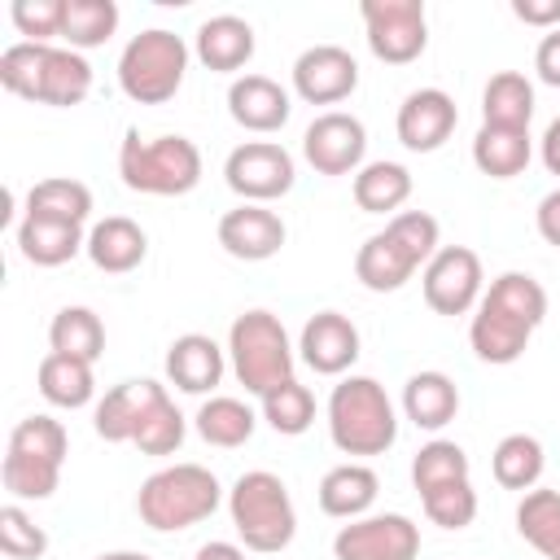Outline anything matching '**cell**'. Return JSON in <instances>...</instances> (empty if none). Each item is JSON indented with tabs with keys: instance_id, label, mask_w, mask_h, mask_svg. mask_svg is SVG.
<instances>
[{
	"instance_id": "obj_31",
	"label": "cell",
	"mask_w": 560,
	"mask_h": 560,
	"mask_svg": "<svg viewBox=\"0 0 560 560\" xmlns=\"http://www.w3.org/2000/svg\"><path fill=\"white\" fill-rule=\"evenodd\" d=\"M411 197V171L402 162H363L354 171V206L363 214H398V206Z\"/></svg>"
},
{
	"instance_id": "obj_10",
	"label": "cell",
	"mask_w": 560,
	"mask_h": 560,
	"mask_svg": "<svg viewBox=\"0 0 560 560\" xmlns=\"http://www.w3.org/2000/svg\"><path fill=\"white\" fill-rule=\"evenodd\" d=\"M184 74H188V44L166 26H149L131 35L127 48L118 52V88L136 105L171 101L184 88Z\"/></svg>"
},
{
	"instance_id": "obj_43",
	"label": "cell",
	"mask_w": 560,
	"mask_h": 560,
	"mask_svg": "<svg viewBox=\"0 0 560 560\" xmlns=\"http://www.w3.org/2000/svg\"><path fill=\"white\" fill-rule=\"evenodd\" d=\"M61 13H66V0H13L9 4L18 35H26L31 44H48L52 35H61Z\"/></svg>"
},
{
	"instance_id": "obj_24",
	"label": "cell",
	"mask_w": 560,
	"mask_h": 560,
	"mask_svg": "<svg viewBox=\"0 0 560 560\" xmlns=\"http://www.w3.org/2000/svg\"><path fill=\"white\" fill-rule=\"evenodd\" d=\"M13 236H18V254L35 267H61L79 249H88V232L79 223H61V219H44V214H22Z\"/></svg>"
},
{
	"instance_id": "obj_21",
	"label": "cell",
	"mask_w": 560,
	"mask_h": 560,
	"mask_svg": "<svg viewBox=\"0 0 560 560\" xmlns=\"http://www.w3.org/2000/svg\"><path fill=\"white\" fill-rule=\"evenodd\" d=\"M228 372V350L206 332H184L166 346V381L184 394H214Z\"/></svg>"
},
{
	"instance_id": "obj_14",
	"label": "cell",
	"mask_w": 560,
	"mask_h": 560,
	"mask_svg": "<svg viewBox=\"0 0 560 560\" xmlns=\"http://www.w3.org/2000/svg\"><path fill=\"white\" fill-rule=\"evenodd\" d=\"M337 560H416L420 556V525L402 512L354 516L332 538Z\"/></svg>"
},
{
	"instance_id": "obj_36",
	"label": "cell",
	"mask_w": 560,
	"mask_h": 560,
	"mask_svg": "<svg viewBox=\"0 0 560 560\" xmlns=\"http://www.w3.org/2000/svg\"><path fill=\"white\" fill-rule=\"evenodd\" d=\"M26 214H44V219H61V223H88L92 214V188L70 179V175H48L26 192Z\"/></svg>"
},
{
	"instance_id": "obj_8",
	"label": "cell",
	"mask_w": 560,
	"mask_h": 560,
	"mask_svg": "<svg viewBox=\"0 0 560 560\" xmlns=\"http://www.w3.org/2000/svg\"><path fill=\"white\" fill-rule=\"evenodd\" d=\"M219 503H223V486L201 464H166L153 477H144L140 494H136L140 521L158 534H179V529L214 516Z\"/></svg>"
},
{
	"instance_id": "obj_5",
	"label": "cell",
	"mask_w": 560,
	"mask_h": 560,
	"mask_svg": "<svg viewBox=\"0 0 560 560\" xmlns=\"http://www.w3.org/2000/svg\"><path fill=\"white\" fill-rule=\"evenodd\" d=\"M66 424L52 416H26L13 424L9 446H4V464H0V481L9 490L13 503H39L57 490L61 468H66Z\"/></svg>"
},
{
	"instance_id": "obj_49",
	"label": "cell",
	"mask_w": 560,
	"mask_h": 560,
	"mask_svg": "<svg viewBox=\"0 0 560 560\" xmlns=\"http://www.w3.org/2000/svg\"><path fill=\"white\" fill-rule=\"evenodd\" d=\"M96 560H153V556H144V551H105Z\"/></svg>"
},
{
	"instance_id": "obj_9",
	"label": "cell",
	"mask_w": 560,
	"mask_h": 560,
	"mask_svg": "<svg viewBox=\"0 0 560 560\" xmlns=\"http://www.w3.org/2000/svg\"><path fill=\"white\" fill-rule=\"evenodd\" d=\"M293 341L280 324V315L271 311H245L232 319L228 328V363L236 372V381L245 385V394H271L293 376Z\"/></svg>"
},
{
	"instance_id": "obj_7",
	"label": "cell",
	"mask_w": 560,
	"mask_h": 560,
	"mask_svg": "<svg viewBox=\"0 0 560 560\" xmlns=\"http://www.w3.org/2000/svg\"><path fill=\"white\" fill-rule=\"evenodd\" d=\"M118 175L144 197H184L201 184V149L188 136L127 131L118 144Z\"/></svg>"
},
{
	"instance_id": "obj_41",
	"label": "cell",
	"mask_w": 560,
	"mask_h": 560,
	"mask_svg": "<svg viewBox=\"0 0 560 560\" xmlns=\"http://www.w3.org/2000/svg\"><path fill=\"white\" fill-rule=\"evenodd\" d=\"M424 503V516L442 529H468L472 516H477V490L472 481H451V486H438L429 494H420Z\"/></svg>"
},
{
	"instance_id": "obj_3",
	"label": "cell",
	"mask_w": 560,
	"mask_h": 560,
	"mask_svg": "<svg viewBox=\"0 0 560 560\" xmlns=\"http://www.w3.org/2000/svg\"><path fill=\"white\" fill-rule=\"evenodd\" d=\"M438 219L429 210H398L381 232H372L359 254H354V276L372 293H394L402 289L416 267H424L442 245H438Z\"/></svg>"
},
{
	"instance_id": "obj_11",
	"label": "cell",
	"mask_w": 560,
	"mask_h": 560,
	"mask_svg": "<svg viewBox=\"0 0 560 560\" xmlns=\"http://www.w3.org/2000/svg\"><path fill=\"white\" fill-rule=\"evenodd\" d=\"M368 48L385 66H407L429 48L424 0H363L359 4Z\"/></svg>"
},
{
	"instance_id": "obj_38",
	"label": "cell",
	"mask_w": 560,
	"mask_h": 560,
	"mask_svg": "<svg viewBox=\"0 0 560 560\" xmlns=\"http://www.w3.org/2000/svg\"><path fill=\"white\" fill-rule=\"evenodd\" d=\"M140 407H144V381H122L114 389H105V398L92 411V429L105 442H131L136 424H140Z\"/></svg>"
},
{
	"instance_id": "obj_28",
	"label": "cell",
	"mask_w": 560,
	"mask_h": 560,
	"mask_svg": "<svg viewBox=\"0 0 560 560\" xmlns=\"http://www.w3.org/2000/svg\"><path fill=\"white\" fill-rule=\"evenodd\" d=\"M534 118V83L521 70H499L481 88V127L529 131Z\"/></svg>"
},
{
	"instance_id": "obj_2",
	"label": "cell",
	"mask_w": 560,
	"mask_h": 560,
	"mask_svg": "<svg viewBox=\"0 0 560 560\" xmlns=\"http://www.w3.org/2000/svg\"><path fill=\"white\" fill-rule=\"evenodd\" d=\"M0 83H4V92L22 96V101L70 109L92 92V66L74 48L22 39L0 52Z\"/></svg>"
},
{
	"instance_id": "obj_25",
	"label": "cell",
	"mask_w": 560,
	"mask_h": 560,
	"mask_svg": "<svg viewBox=\"0 0 560 560\" xmlns=\"http://www.w3.org/2000/svg\"><path fill=\"white\" fill-rule=\"evenodd\" d=\"M455 411H459V385L446 372L429 368V372L407 376V385H402V416L416 429L438 433V429H446L455 420Z\"/></svg>"
},
{
	"instance_id": "obj_32",
	"label": "cell",
	"mask_w": 560,
	"mask_h": 560,
	"mask_svg": "<svg viewBox=\"0 0 560 560\" xmlns=\"http://www.w3.org/2000/svg\"><path fill=\"white\" fill-rule=\"evenodd\" d=\"M534 140L529 131H508V127H481L472 136V166L490 179H512L529 166Z\"/></svg>"
},
{
	"instance_id": "obj_16",
	"label": "cell",
	"mask_w": 560,
	"mask_h": 560,
	"mask_svg": "<svg viewBox=\"0 0 560 560\" xmlns=\"http://www.w3.org/2000/svg\"><path fill=\"white\" fill-rule=\"evenodd\" d=\"M359 88V61L341 44H311L293 61V92L306 105H337Z\"/></svg>"
},
{
	"instance_id": "obj_37",
	"label": "cell",
	"mask_w": 560,
	"mask_h": 560,
	"mask_svg": "<svg viewBox=\"0 0 560 560\" xmlns=\"http://www.w3.org/2000/svg\"><path fill=\"white\" fill-rule=\"evenodd\" d=\"M118 31V4L114 0H66L61 13V39L66 48H101Z\"/></svg>"
},
{
	"instance_id": "obj_1",
	"label": "cell",
	"mask_w": 560,
	"mask_h": 560,
	"mask_svg": "<svg viewBox=\"0 0 560 560\" xmlns=\"http://www.w3.org/2000/svg\"><path fill=\"white\" fill-rule=\"evenodd\" d=\"M542 319H547V289L529 271H503L490 280V289L472 311L468 346L481 363L508 368L525 354Z\"/></svg>"
},
{
	"instance_id": "obj_35",
	"label": "cell",
	"mask_w": 560,
	"mask_h": 560,
	"mask_svg": "<svg viewBox=\"0 0 560 560\" xmlns=\"http://www.w3.org/2000/svg\"><path fill=\"white\" fill-rule=\"evenodd\" d=\"M48 346L57 354H74V359L96 363L105 350V324L92 306H61L48 324Z\"/></svg>"
},
{
	"instance_id": "obj_6",
	"label": "cell",
	"mask_w": 560,
	"mask_h": 560,
	"mask_svg": "<svg viewBox=\"0 0 560 560\" xmlns=\"http://www.w3.org/2000/svg\"><path fill=\"white\" fill-rule=\"evenodd\" d=\"M228 516L236 538L245 542V551H284L298 534V512H293V494L289 486L267 472V468H249L232 481L228 490Z\"/></svg>"
},
{
	"instance_id": "obj_46",
	"label": "cell",
	"mask_w": 560,
	"mask_h": 560,
	"mask_svg": "<svg viewBox=\"0 0 560 560\" xmlns=\"http://www.w3.org/2000/svg\"><path fill=\"white\" fill-rule=\"evenodd\" d=\"M534 223H538V236H542L547 245H556V249H560V188H551V192L538 201Z\"/></svg>"
},
{
	"instance_id": "obj_17",
	"label": "cell",
	"mask_w": 560,
	"mask_h": 560,
	"mask_svg": "<svg viewBox=\"0 0 560 560\" xmlns=\"http://www.w3.org/2000/svg\"><path fill=\"white\" fill-rule=\"evenodd\" d=\"M459 122V109H455V96L442 92V88H416L402 96L398 105V118H394V131L402 140V149L411 153H433L451 140Z\"/></svg>"
},
{
	"instance_id": "obj_13",
	"label": "cell",
	"mask_w": 560,
	"mask_h": 560,
	"mask_svg": "<svg viewBox=\"0 0 560 560\" xmlns=\"http://www.w3.org/2000/svg\"><path fill=\"white\" fill-rule=\"evenodd\" d=\"M481 258L477 249L468 245H442L424 271H420V289H424V302L438 311V315H468L477 311L481 302Z\"/></svg>"
},
{
	"instance_id": "obj_42",
	"label": "cell",
	"mask_w": 560,
	"mask_h": 560,
	"mask_svg": "<svg viewBox=\"0 0 560 560\" xmlns=\"http://www.w3.org/2000/svg\"><path fill=\"white\" fill-rule=\"evenodd\" d=\"M0 551L9 556V560H39L44 551H48V534L26 516V508L22 503H4L0 508Z\"/></svg>"
},
{
	"instance_id": "obj_44",
	"label": "cell",
	"mask_w": 560,
	"mask_h": 560,
	"mask_svg": "<svg viewBox=\"0 0 560 560\" xmlns=\"http://www.w3.org/2000/svg\"><path fill=\"white\" fill-rule=\"evenodd\" d=\"M534 70H538V79H542L547 88H560V26L538 39V48H534Z\"/></svg>"
},
{
	"instance_id": "obj_26",
	"label": "cell",
	"mask_w": 560,
	"mask_h": 560,
	"mask_svg": "<svg viewBox=\"0 0 560 560\" xmlns=\"http://www.w3.org/2000/svg\"><path fill=\"white\" fill-rule=\"evenodd\" d=\"M376 494H381V477L359 459H346V464L328 468L324 481H319V508H324V516H337V521L368 516Z\"/></svg>"
},
{
	"instance_id": "obj_39",
	"label": "cell",
	"mask_w": 560,
	"mask_h": 560,
	"mask_svg": "<svg viewBox=\"0 0 560 560\" xmlns=\"http://www.w3.org/2000/svg\"><path fill=\"white\" fill-rule=\"evenodd\" d=\"M451 481H468V451L459 442H446V438L424 442L411 459V486L420 494H429V490L451 486Z\"/></svg>"
},
{
	"instance_id": "obj_30",
	"label": "cell",
	"mask_w": 560,
	"mask_h": 560,
	"mask_svg": "<svg viewBox=\"0 0 560 560\" xmlns=\"http://www.w3.org/2000/svg\"><path fill=\"white\" fill-rule=\"evenodd\" d=\"M192 424H197V438H201L206 446H223V451H232V446H245V442L254 438L258 416H254V407H249L245 398L210 394V398L197 407Z\"/></svg>"
},
{
	"instance_id": "obj_34",
	"label": "cell",
	"mask_w": 560,
	"mask_h": 560,
	"mask_svg": "<svg viewBox=\"0 0 560 560\" xmlns=\"http://www.w3.org/2000/svg\"><path fill=\"white\" fill-rule=\"evenodd\" d=\"M542 468H547V455L534 433H508V438H499V446L490 455V472L503 490H521V494L534 490Z\"/></svg>"
},
{
	"instance_id": "obj_23",
	"label": "cell",
	"mask_w": 560,
	"mask_h": 560,
	"mask_svg": "<svg viewBox=\"0 0 560 560\" xmlns=\"http://www.w3.org/2000/svg\"><path fill=\"white\" fill-rule=\"evenodd\" d=\"M83 254L92 258V267H101V271H109V276H122V271H136V267L144 262L149 236H144V228H140L136 219L109 214V219L92 223Z\"/></svg>"
},
{
	"instance_id": "obj_33",
	"label": "cell",
	"mask_w": 560,
	"mask_h": 560,
	"mask_svg": "<svg viewBox=\"0 0 560 560\" xmlns=\"http://www.w3.org/2000/svg\"><path fill=\"white\" fill-rule=\"evenodd\" d=\"M516 534L547 560H560V490L534 486L516 503Z\"/></svg>"
},
{
	"instance_id": "obj_4",
	"label": "cell",
	"mask_w": 560,
	"mask_h": 560,
	"mask_svg": "<svg viewBox=\"0 0 560 560\" xmlns=\"http://www.w3.org/2000/svg\"><path fill=\"white\" fill-rule=\"evenodd\" d=\"M328 438L341 455H385L398 442V411L381 381L341 376L328 394Z\"/></svg>"
},
{
	"instance_id": "obj_27",
	"label": "cell",
	"mask_w": 560,
	"mask_h": 560,
	"mask_svg": "<svg viewBox=\"0 0 560 560\" xmlns=\"http://www.w3.org/2000/svg\"><path fill=\"white\" fill-rule=\"evenodd\" d=\"M188 420L179 416V407L171 402L162 381H144V407H140V424L131 446H140V455H175L184 446Z\"/></svg>"
},
{
	"instance_id": "obj_40",
	"label": "cell",
	"mask_w": 560,
	"mask_h": 560,
	"mask_svg": "<svg viewBox=\"0 0 560 560\" xmlns=\"http://www.w3.org/2000/svg\"><path fill=\"white\" fill-rule=\"evenodd\" d=\"M262 420L276 433L298 438V433H306L315 424V394L306 385H298V381H284L271 394H262Z\"/></svg>"
},
{
	"instance_id": "obj_20",
	"label": "cell",
	"mask_w": 560,
	"mask_h": 560,
	"mask_svg": "<svg viewBox=\"0 0 560 560\" xmlns=\"http://www.w3.org/2000/svg\"><path fill=\"white\" fill-rule=\"evenodd\" d=\"M228 114H232L236 127L258 131V136H271V131H280L289 122L293 101L267 74H236L232 88H228Z\"/></svg>"
},
{
	"instance_id": "obj_48",
	"label": "cell",
	"mask_w": 560,
	"mask_h": 560,
	"mask_svg": "<svg viewBox=\"0 0 560 560\" xmlns=\"http://www.w3.org/2000/svg\"><path fill=\"white\" fill-rule=\"evenodd\" d=\"M192 560H245V547L223 542V538H210V542H201V547H197V556H192Z\"/></svg>"
},
{
	"instance_id": "obj_15",
	"label": "cell",
	"mask_w": 560,
	"mask_h": 560,
	"mask_svg": "<svg viewBox=\"0 0 560 560\" xmlns=\"http://www.w3.org/2000/svg\"><path fill=\"white\" fill-rule=\"evenodd\" d=\"M302 158L319 175H354L368 158V127L346 109H324L302 131Z\"/></svg>"
},
{
	"instance_id": "obj_45",
	"label": "cell",
	"mask_w": 560,
	"mask_h": 560,
	"mask_svg": "<svg viewBox=\"0 0 560 560\" xmlns=\"http://www.w3.org/2000/svg\"><path fill=\"white\" fill-rule=\"evenodd\" d=\"M512 13L525 26H542V31L560 26V0H512Z\"/></svg>"
},
{
	"instance_id": "obj_18",
	"label": "cell",
	"mask_w": 560,
	"mask_h": 560,
	"mask_svg": "<svg viewBox=\"0 0 560 560\" xmlns=\"http://www.w3.org/2000/svg\"><path fill=\"white\" fill-rule=\"evenodd\" d=\"M359 328H354V319L350 315H341V311H319V315H311L306 324H302V337H298V354H302V363L311 368V372H319V376H341V372H350L354 368V359H359Z\"/></svg>"
},
{
	"instance_id": "obj_19",
	"label": "cell",
	"mask_w": 560,
	"mask_h": 560,
	"mask_svg": "<svg viewBox=\"0 0 560 560\" xmlns=\"http://www.w3.org/2000/svg\"><path fill=\"white\" fill-rule=\"evenodd\" d=\"M284 236H289L284 219L276 210H267V206H254V201H241L236 210H228L219 219V245L241 262L276 258L284 249Z\"/></svg>"
},
{
	"instance_id": "obj_29",
	"label": "cell",
	"mask_w": 560,
	"mask_h": 560,
	"mask_svg": "<svg viewBox=\"0 0 560 560\" xmlns=\"http://www.w3.org/2000/svg\"><path fill=\"white\" fill-rule=\"evenodd\" d=\"M35 381H39L44 402L66 407V411L88 407V402L96 398L92 363H88V359H74V354H57V350H48V354L39 359V376H35Z\"/></svg>"
},
{
	"instance_id": "obj_12",
	"label": "cell",
	"mask_w": 560,
	"mask_h": 560,
	"mask_svg": "<svg viewBox=\"0 0 560 560\" xmlns=\"http://www.w3.org/2000/svg\"><path fill=\"white\" fill-rule=\"evenodd\" d=\"M223 179L228 188L241 197V201H254V206H267L276 197H284L298 179V166H293V153L276 140H245L228 153L223 162Z\"/></svg>"
},
{
	"instance_id": "obj_22",
	"label": "cell",
	"mask_w": 560,
	"mask_h": 560,
	"mask_svg": "<svg viewBox=\"0 0 560 560\" xmlns=\"http://www.w3.org/2000/svg\"><path fill=\"white\" fill-rule=\"evenodd\" d=\"M254 44H258V39H254V26H249L245 18H236V13H214V18H206V22L197 26V35H192L197 61H201L206 70H219V74H232V70L249 66Z\"/></svg>"
},
{
	"instance_id": "obj_47",
	"label": "cell",
	"mask_w": 560,
	"mask_h": 560,
	"mask_svg": "<svg viewBox=\"0 0 560 560\" xmlns=\"http://www.w3.org/2000/svg\"><path fill=\"white\" fill-rule=\"evenodd\" d=\"M538 158H542V166H547L551 175H560V118L547 122V131H542V140H538Z\"/></svg>"
}]
</instances>
